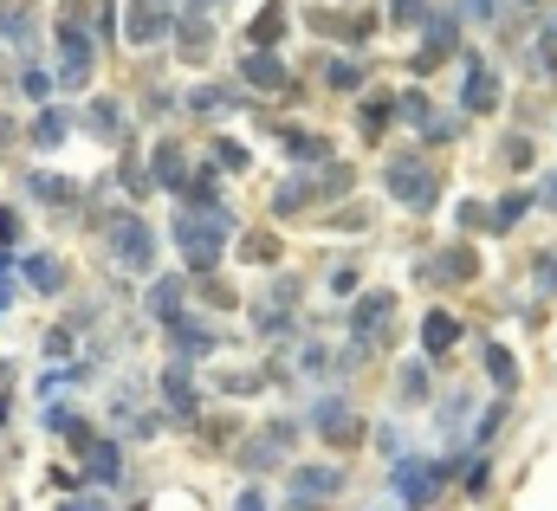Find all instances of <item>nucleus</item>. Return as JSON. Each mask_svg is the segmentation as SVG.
I'll list each match as a JSON object with an SVG mask.
<instances>
[{"label":"nucleus","instance_id":"nucleus-1","mask_svg":"<svg viewBox=\"0 0 557 511\" xmlns=\"http://www.w3.org/2000/svg\"><path fill=\"white\" fill-rule=\"evenodd\" d=\"M227 227H234L227 207H182V214H175V246H182V259L195 272H214V266H221Z\"/></svg>","mask_w":557,"mask_h":511},{"label":"nucleus","instance_id":"nucleus-2","mask_svg":"<svg viewBox=\"0 0 557 511\" xmlns=\"http://www.w3.org/2000/svg\"><path fill=\"white\" fill-rule=\"evenodd\" d=\"M104 246H111L117 272H149L156 266V227L143 214H111L104 220Z\"/></svg>","mask_w":557,"mask_h":511},{"label":"nucleus","instance_id":"nucleus-3","mask_svg":"<svg viewBox=\"0 0 557 511\" xmlns=\"http://www.w3.org/2000/svg\"><path fill=\"white\" fill-rule=\"evenodd\" d=\"M52 46H59V72H52V78H59L65 91H85L91 85V33L65 13V20L52 26Z\"/></svg>","mask_w":557,"mask_h":511},{"label":"nucleus","instance_id":"nucleus-4","mask_svg":"<svg viewBox=\"0 0 557 511\" xmlns=\"http://www.w3.org/2000/svg\"><path fill=\"white\" fill-rule=\"evenodd\" d=\"M285 492H292L298 505H324V499L344 492V473H337V466H292V473H285Z\"/></svg>","mask_w":557,"mask_h":511},{"label":"nucleus","instance_id":"nucleus-5","mask_svg":"<svg viewBox=\"0 0 557 511\" xmlns=\"http://www.w3.org/2000/svg\"><path fill=\"white\" fill-rule=\"evenodd\" d=\"M434 492H441V466H421V460H402L396 466V499H402V511L434 505Z\"/></svg>","mask_w":557,"mask_h":511},{"label":"nucleus","instance_id":"nucleus-6","mask_svg":"<svg viewBox=\"0 0 557 511\" xmlns=\"http://www.w3.org/2000/svg\"><path fill=\"white\" fill-rule=\"evenodd\" d=\"M20 279L33 285L39 298H59V292H65V266H59L52 253H20Z\"/></svg>","mask_w":557,"mask_h":511},{"label":"nucleus","instance_id":"nucleus-7","mask_svg":"<svg viewBox=\"0 0 557 511\" xmlns=\"http://www.w3.org/2000/svg\"><path fill=\"white\" fill-rule=\"evenodd\" d=\"M149 182L169 188V195H182V188H188V156L175 143H156V156H149Z\"/></svg>","mask_w":557,"mask_h":511},{"label":"nucleus","instance_id":"nucleus-8","mask_svg":"<svg viewBox=\"0 0 557 511\" xmlns=\"http://www.w3.org/2000/svg\"><path fill=\"white\" fill-rule=\"evenodd\" d=\"M20 188H26V195H33V201H46V207H59V214H65V207H78V182H65V175H20Z\"/></svg>","mask_w":557,"mask_h":511},{"label":"nucleus","instance_id":"nucleus-9","mask_svg":"<svg viewBox=\"0 0 557 511\" xmlns=\"http://www.w3.org/2000/svg\"><path fill=\"white\" fill-rule=\"evenodd\" d=\"M389 188H396V201H409V207H428V188H434V175L421 169V162H396V169H389Z\"/></svg>","mask_w":557,"mask_h":511},{"label":"nucleus","instance_id":"nucleus-10","mask_svg":"<svg viewBox=\"0 0 557 511\" xmlns=\"http://www.w3.org/2000/svg\"><path fill=\"white\" fill-rule=\"evenodd\" d=\"M65 136H72V110L46 104V110H39V117H33V130H26V143H33V149H59Z\"/></svg>","mask_w":557,"mask_h":511},{"label":"nucleus","instance_id":"nucleus-11","mask_svg":"<svg viewBox=\"0 0 557 511\" xmlns=\"http://www.w3.org/2000/svg\"><path fill=\"white\" fill-rule=\"evenodd\" d=\"M169 343H175V356H182V363H195V356L214 350V330L195 324V317H175V324H169Z\"/></svg>","mask_w":557,"mask_h":511},{"label":"nucleus","instance_id":"nucleus-12","mask_svg":"<svg viewBox=\"0 0 557 511\" xmlns=\"http://www.w3.org/2000/svg\"><path fill=\"white\" fill-rule=\"evenodd\" d=\"M0 39H7L13 52H33V46H39V20H33V7H0Z\"/></svg>","mask_w":557,"mask_h":511},{"label":"nucleus","instance_id":"nucleus-13","mask_svg":"<svg viewBox=\"0 0 557 511\" xmlns=\"http://www.w3.org/2000/svg\"><path fill=\"white\" fill-rule=\"evenodd\" d=\"M311 427H318V434H331V440H357V434H363V421H357L344 402H318V408H311Z\"/></svg>","mask_w":557,"mask_h":511},{"label":"nucleus","instance_id":"nucleus-14","mask_svg":"<svg viewBox=\"0 0 557 511\" xmlns=\"http://www.w3.org/2000/svg\"><path fill=\"white\" fill-rule=\"evenodd\" d=\"M389 311H396V305H389V298H383V292H376V298H363V305H357V317H350V324H357V350H370V343H376V337H383V324H389Z\"/></svg>","mask_w":557,"mask_h":511},{"label":"nucleus","instance_id":"nucleus-15","mask_svg":"<svg viewBox=\"0 0 557 511\" xmlns=\"http://www.w3.org/2000/svg\"><path fill=\"white\" fill-rule=\"evenodd\" d=\"M421 343H428V356H447L460 343V324L447 311H428V324H421Z\"/></svg>","mask_w":557,"mask_h":511},{"label":"nucleus","instance_id":"nucleus-16","mask_svg":"<svg viewBox=\"0 0 557 511\" xmlns=\"http://www.w3.org/2000/svg\"><path fill=\"white\" fill-rule=\"evenodd\" d=\"M162 395H169V414H195L201 408V395H195V382H188V369L175 363L169 376H162Z\"/></svg>","mask_w":557,"mask_h":511},{"label":"nucleus","instance_id":"nucleus-17","mask_svg":"<svg viewBox=\"0 0 557 511\" xmlns=\"http://www.w3.org/2000/svg\"><path fill=\"white\" fill-rule=\"evenodd\" d=\"M85 466H91V479H98V486H117V479H124V453H117L111 440H98V447L85 453Z\"/></svg>","mask_w":557,"mask_h":511},{"label":"nucleus","instance_id":"nucleus-18","mask_svg":"<svg viewBox=\"0 0 557 511\" xmlns=\"http://www.w3.org/2000/svg\"><path fill=\"white\" fill-rule=\"evenodd\" d=\"M52 85H59V78H52L46 65H33V59L20 65V98H26V104H39V110H46V104H52Z\"/></svg>","mask_w":557,"mask_h":511},{"label":"nucleus","instance_id":"nucleus-19","mask_svg":"<svg viewBox=\"0 0 557 511\" xmlns=\"http://www.w3.org/2000/svg\"><path fill=\"white\" fill-rule=\"evenodd\" d=\"M149 317H162V324L182 317V279H156L149 285Z\"/></svg>","mask_w":557,"mask_h":511},{"label":"nucleus","instance_id":"nucleus-20","mask_svg":"<svg viewBox=\"0 0 557 511\" xmlns=\"http://www.w3.org/2000/svg\"><path fill=\"white\" fill-rule=\"evenodd\" d=\"M85 123L104 136V143H117V136H124V110H117L111 98H91V104H85Z\"/></svg>","mask_w":557,"mask_h":511},{"label":"nucleus","instance_id":"nucleus-21","mask_svg":"<svg viewBox=\"0 0 557 511\" xmlns=\"http://www.w3.org/2000/svg\"><path fill=\"white\" fill-rule=\"evenodd\" d=\"M247 85H260V91H285V65L273 59V52H247Z\"/></svg>","mask_w":557,"mask_h":511},{"label":"nucleus","instance_id":"nucleus-22","mask_svg":"<svg viewBox=\"0 0 557 511\" xmlns=\"http://www.w3.org/2000/svg\"><path fill=\"white\" fill-rule=\"evenodd\" d=\"M467 110H493V72L480 59L467 65Z\"/></svg>","mask_w":557,"mask_h":511},{"label":"nucleus","instance_id":"nucleus-23","mask_svg":"<svg viewBox=\"0 0 557 511\" xmlns=\"http://www.w3.org/2000/svg\"><path fill=\"white\" fill-rule=\"evenodd\" d=\"M20 240H26L20 207H13V201H0V253H20Z\"/></svg>","mask_w":557,"mask_h":511},{"label":"nucleus","instance_id":"nucleus-24","mask_svg":"<svg viewBox=\"0 0 557 511\" xmlns=\"http://www.w3.org/2000/svg\"><path fill=\"white\" fill-rule=\"evenodd\" d=\"M72 421H78V414H72V408H65V402H59V395H52V402H46V408H39V427H46V434H65V427H72Z\"/></svg>","mask_w":557,"mask_h":511},{"label":"nucleus","instance_id":"nucleus-25","mask_svg":"<svg viewBox=\"0 0 557 511\" xmlns=\"http://www.w3.org/2000/svg\"><path fill=\"white\" fill-rule=\"evenodd\" d=\"M486 369H493V382H499V389H512V382H519V363H512L506 350H486Z\"/></svg>","mask_w":557,"mask_h":511},{"label":"nucleus","instance_id":"nucleus-26","mask_svg":"<svg viewBox=\"0 0 557 511\" xmlns=\"http://www.w3.org/2000/svg\"><path fill=\"white\" fill-rule=\"evenodd\" d=\"M46 356H52V363H65V356H72V324H52V330H46Z\"/></svg>","mask_w":557,"mask_h":511},{"label":"nucleus","instance_id":"nucleus-27","mask_svg":"<svg viewBox=\"0 0 557 511\" xmlns=\"http://www.w3.org/2000/svg\"><path fill=\"white\" fill-rule=\"evenodd\" d=\"M201 52H208V26H188L182 33V59H201Z\"/></svg>","mask_w":557,"mask_h":511},{"label":"nucleus","instance_id":"nucleus-28","mask_svg":"<svg viewBox=\"0 0 557 511\" xmlns=\"http://www.w3.org/2000/svg\"><path fill=\"white\" fill-rule=\"evenodd\" d=\"M279 26H285V20H279V7H266V13H260V52L279 39Z\"/></svg>","mask_w":557,"mask_h":511},{"label":"nucleus","instance_id":"nucleus-29","mask_svg":"<svg viewBox=\"0 0 557 511\" xmlns=\"http://www.w3.org/2000/svg\"><path fill=\"white\" fill-rule=\"evenodd\" d=\"M402 395H428V369H421V363L402 369Z\"/></svg>","mask_w":557,"mask_h":511},{"label":"nucleus","instance_id":"nucleus-30","mask_svg":"<svg viewBox=\"0 0 557 511\" xmlns=\"http://www.w3.org/2000/svg\"><path fill=\"white\" fill-rule=\"evenodd\" d=\"M117 33V7H111V0H98V39H111Z\"/></svg>","mask_w":557,"mask_h":511},{"label":"nucleus","instance_id":"nucleus-31","mask_svg":"<svg viewBox=\"0 0 557 511\" xmlns=\"http://www.w3.org/2000/svg\"><path fill=\"white\" fill-rule=\"evenodd\" d=\"M59 511H104V499H98V492H78V499H65Z\"/></svg>","mask_w":557,"mask_h":511},{"label":"nucleus","instance_id":"nucleus-32","mask_svg":"<svg viewBox=\"0 0 557 511\" xmlns=\"http://www.w3.org/2000/svg\"><path fill=\"white\" fill-rule=\"evenodd\" d=\"M538 285H545V292H557V259H545V266H538Z\"/></svg>","mask_w":557,"mask_h":511},{"label":"nucleus","instance_id":"nucleus-33","mask_svg":"<svg viewBox=\"0 0 557 511\" xmlns=\"http://www.w3.org/2000/svg\"><path fill=\"white\" fill-rule=\"evenodd\" d=\"M234 511H266V499H260V492H240V505Z\"/></svg>","mask_w":557,"mask_h":511},{"label":"nucleus","instance_id":"nucleus-34","mask_svg":"<svg viewBox=\"0 0 557 511\" xmlns=\"http://www.w3.org/2000/svg\"><path fill=\"white\" fill-rule=\"evenodd\" d=\"M409 13H421V0H396V20H409Z\"/></svg>","mask_w":557,"mask_h":511},{"label":"nucleus","instance_id":"nucleus-35","mask_svg":"<svg viewBox=\"0 0 557 511\" xmlns=\"http://www.w3.org/2000/svg\"><path fill=\"white\" fill-rule=\"evenodd\" d=\"M545 201H551V207H557V169H551V175H545Z\"/></svg>","mask_w":557,"mask_h":511},{"label":"nucleus","instance_id":"nucleus-36","mask_svg":"<svg viewBox=\"0 0 557 511\" xmlns=\"http://www.w3.org/2000/svg\"><path fill=\"white\" fill-rule=\"evenodd\" d=\"M0 156H7V117H0Z\"/></svg>","mask_w":557,"mask_h":511}]
</instances>
